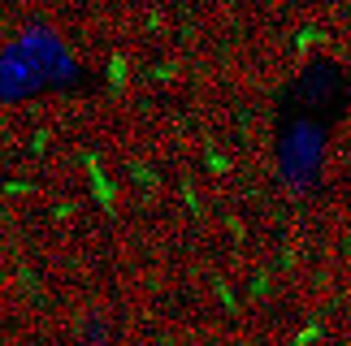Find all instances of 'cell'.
<instances>
[{"label":"cell","instance_id":"1","mask_svg":"<svg viewBox=\"0 0 351 346\" xmlns=\"http://www.w3.org/2000/svg\"><path fill=\"white\" fill-rule=\"evenodd\" d=\"M343 96H347V83H343V70H339V65H313V70H304V78H300L304 113L330 117L343 104Z\"/></svg>","mask_w":351,"mask_h":346},{"label":"cell","instance_id":"2","mask_svg":"<svg viewBox=\"0 0 351 346\" xmlns=\"http://www.w3.org/2000/svg\"><path fill=\"white\" fill-rule=\"evenodd\" d=\"M83 338H87V346H104V342H109V329H104L100 316H91V321L83 325Z\"/></svg>","mask_w":351,"mask_h":346}]
</instances>
